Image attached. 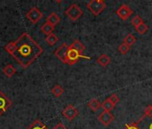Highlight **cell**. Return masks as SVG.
Segmentation results:
<instances>
[{
  "instance_id": "cell-1",
  "label": "cell",
  "mask_w": 152,
  "mask_h": 129,
  "mask_svg": "<svg viewBox=\"0 0 152 129\" xmlns=\"http://www.w3.org/2000/svg\"><path fill=\"white\" fill-rule=\"evenodd\" d=\"M5 49L23 68L29 67L43 52V48L27 32L21 34L16 40L9 42Z\"/></svg>"
},
{
  "instance_id": "cell-2",
  "label": "cell",
  "mask_w": 152,
  "mask_h": 129,
  "mask_svg": "<svg viewBox=\"0 0 152 129\" xmlns=\"http://www.w3.org/2000/svg\"><path fill=\"white\" fill-rule=\"evenodd\" d=\"M55 56L61 62L68 64V66H73L74 64H76L80 60V58L91 59L90 57L80 53L78 50H76L75 48L67 45L66 43H63L59 48L56 49Z\"/></svg>"
},
{
  "instance_id": "cell-3",
  "label": "cell",
  "mask_w": 152,
  "mask_h": 129,
  "mask_svg": "<svg viewBox=\"0 0 152 129\" xmlns=\"http://www.w3.org/2000/svg\"><path fill=\"white\" fill-rule=\"evenodd\" d=\"M135 123L140 129H152V105L146 107L143 115Z\"/></svg>"
},
{
  "instance_id": "cell-4",
  "label": "cell",
  "mask_w": 152,
  "mask_h": 129,
  "mask_svg": "<svg viewBox=\"0 0 152 129\" xmlns=\"http://www.w3.org/2000/svg\"><path fill=\"white\" fill-rule=\"evenodd\" d=\"M64 14L68 16V18L71 21L76 22L82 17V15H83V11L77 4H72L67 8Z\"/></svg>"
},
{
  "instance_id": "cell-5",
  "label": "cell",
  "mask_w": 152,
  "mask_h": 129,
  "mask_svg": "<svg viewBox=\"0 0 152 129\" xmlns=\"http://www.w3.org/2000/svg\"><path fill=\"white\" fill-rule=\"evenodd\" d=\"M106 7L105 2H99L97 0H90V2L87 4V8L94 16H99L106 9Z\"/></svg>"
},
{
  "instance_id": "cell-6",
  "label": "cell",
  "mask_w": 152,
  "mask_h": 129,
  "mask_svg": "<svg viewBox=\"0 0 152 129\" xmlns=\"http://www.w3.org/2000/svg\"><path fill=\"white\" fill-rule=\"evenodd\" d=\"M133 14V11L131 9V7L127 5H122L117 10H116V15L119 18H121L124 21H126L132 16Z\"/></svg>"
},
{
  "instance_id": "cell-7",
  "label": "cell",
  "mask_w": 152,
  "mask_h": 129,
  "mask_svg": "<svg viewBox=\"0 0 152 129\" xmlns=\"http://www.w3.org/2000/svg\"><path fill=\"white\" fill-rule=\"evenodd\" d=\"M43 16L42 12H40L39 10V8L37 7H32L31 8L28 13L26 14V17L28 18V20H30V22H31L32 23H37Z\"/></svg>"
},
{
  "instance_id": "cell-8",
  "label": "cell",
  "mask_w": 152,
  "mask_h": 129,
  "mask_svg": "<svg viewBox=\"0 0 152 129\" xmlns=\"http://www.w3.org/2000/svg\"><path fill=\"white\" fill-rule=\"evenodd\" d=\"M63 116L69 121H72L76 117H77L79 115V112L78 110L76 109V108H74L72 105L69 104L67 105L64 109L63 110Z\"/></svg>"
},
{
  "instance_id": "cell-9",
  "label": "cell",
  "mask_w": 152,
  "mask_h": 129,
  "mask_svg": "<svg viewBox=\"0 0 152 129\" xmlns=\"http://www.w3.org/2000/svg\"><path fill=\"white\" fill-rule=\"evenodd\" d=\"M11 105H12L11 100L7 97L5 93H3L0 91V116L7 112Z\"/></svg>"
},
{
  "instance_id": "cell-10",
  "label": "cell",
  "mask_w": 152,
  "mask_h": 129,
  "mask_svg": "<svg viewBox=\"0 0 152 129\" xmlns=\"http://www.w3.org/2000/svg\"><path fill=\"white\" fill-rule=\"evenodd\" d=\"M114 118H115L114 115L110 111H107V110H104L99 116V120L104 126H108L114 121Z\"/></svg>"
},
{
  "instance_id": "cell-11",
  "label": "cell",
  "mask_w": 152,
  "mask_h": 129,
  "mask_svg": "<svg viewBox=\"0 0 152 129\" xmlns=\"http://www.w3.org/2000/svg\"><path fill=\"white\" fill-rule=\"evenodd\" d=\"M97 63L102 67H106L111 63V57L107 56V54H101L98 58H97Z\"/></svg>"
},
{
  "instance_id": "cell-12",
  "label": "cell",
  "mask_w": 152,
  "mask_h": 129,
  "mask_svg": "<svg viewBox=\"0 0 152 129\" xmlns=\"http://www.w3.org/2000/svg\"><path fill=\"white\" fill-rule=\"evenodd\" d=\"M60 17L57 15V14L56 13H51L48 17H47V22L48 23H50L51 25H53V26H56V25H57L59 23H60Z\"/></svg>"
},
{
  "instance_id": "cell-13",
  "label": "cell",
  "mask_w": 152,
  "mask_h": 129,
  "mask_svg": "<svg viewBox=\"0 0 152 129\" xmlns=\"http://www.w3.org/2000/svg\"><path fill=\"white\" fill-rule=\"evenodd\" d=\"M27 129H48V128L39 119H36L31 123V125Z\"/></svg>"
},
{
  "instance_id": "cell-14",
  "label": "cell",
  "mask_w": 152,
  "mask_h": 129,
  "mask_svg": "<svg viewBox=\"0 0 152 129\" xmlns=\"http://www.w3.org/2000/svg\"><path fill=\"white\" fill-rule=\"evenodd\" d=\"M71 47H72L73 48H75L76 50H78L80 53H83L85 51V46L79 40H75L72 41V43L70 45Z\"/></svg>"
},
{
  "instance_id": "cell-15",
  "label": "cell",
  "mask_w": 152,
  "mask_h": 129,
  "mask_svg": "<svg viewBox=\"0 0 152 129\" xmlns=\"http://www.w3.org/2000/svg\"><path fill=\"white\" fill-rule=\"evenodd\" d=\"M88 107L93 112H96V111H98L101 108V103L97 99H93V100H91V101L88 102Z\"/></svg>"
},
{
  "instance_id": "cell-16",
  "label": "cell",
  "mask_w": 152,
  "mask_h": 129,
  "mask_svg": "<svg viewBox=\"0 0 152 129\" xmlns=\"http://www.w3.org/2000/svg\"><path fill=\"white\" fill-rule=\"evenodd\" d=\"M54 29H55V26L51 25V24L48 23V22H46V23L41 26V32H42L44 34H46L47 36L49 35V34H51V33H53Z\"/></svg>"
},
{
  "instance_id": "cell-17",
  "label": "cell",
  "mask_w": 152,
  "mask_h": 129,
  "mask_svg": "<svg viewBox=\"0 0 152 129\" xmlns=\"http://www.w3.org/2000/svg\"><path fill=\"white\" fill-rule=\"evenodd\" d=\"M115 104L107 98L106 100H104L102 103H101V108L104 109V110H107V111H110L111 112V110H113L114 109V108H115Z\"/></svg>"
},
{
  "instance_id": "cell-18",
  "label": "cell",
  "mask_w": 152,
  "mask_h": 129,
  "mask_svg": "<svg viewBox=\"0 0 152 129\" xmlns=\"http://www.w3.org/2000/svg\"><path fill=\"white\" fill-rule=\"evenodd\" d=\"M51 92L53 93V95H54L56 98H59V97H61V96L63 95V93H64V88H63L61 85H59V84H56V85L52 88Z\"/></svg>"
},
{
  "instance_id": "cell-19",
  "label": "cell",
  "mask_w": 152,
  "mask_h": 129,
  "mask_svg": "<svg viewBox=\"0 0 152 129\" xmlns=\"http://www.w3.org/2000/svg\"><path fill=\"white\" fill-rule=\"evenodd\" d=\"M3 72H4V74H5L7 77L10 78V77H12V76L16 73V69L12 66V64H7V67H4Z\"/></svg>"
},
{
  "instance_id": "cell-20",
  "label": "cell",
  "mask_w": 152,
  "mask_h": 129,
  "mask_svg": "<svg viewBox=\"0 0 152 129\" xmlns=\"http://www.w3.org/2000/svg\"><path fill=\"white\" fill-rule=\"evenodd\" d=\"M46 41H47V43L49 45V46H54V45H56V43L58 41V38H57V36L56 35V34H54V33H51V34H49V35H48L47 37H46Z\"/></svg>"
},
{
  "instance_id": "cell-21",
  "label": "cell",
  "mask_w": 152,
  "mask_h": 129,
  "mask_svg": "<svg viewBox=\"0 0 152 129\" xmlns=\"http://www.w3.org/2000/svg\"><path fill=\"white\" fill-rule=\"evenodd\" d=\"M135 42H136V38L132 34H127L125 36V38L124 39V43L127 44L130 47H132V45H134Z\"/></svg>"
},
{
  "instance_id": "cell-22",
  "label": "cell",
  "mask_w": 152,
  "mask_h": 129,
  "mask_svg": "<svg viewBox=\"0 0 152 129\" xmlns=\"http://www.w3.org/2000/svg\"><path fill=\"white\" fill-rule=\"evenodd\" d=\"M135 30H136V32H137L139 34L143 35V34H145V33L148 31V26L147 24H145L144 23H142L141 24H140L139 26H137V27L135 28Z\"/></svg>"
},
{
  "instance_id": "cell-23",
  "label": "cell",
  "mask_w": 152,
  "mask_h": 129,
  "mask_svg": "<svg viewBox=\"0 0 152 129\" xmlns=\"http://www.w3.org/2000/svg\"><path fill=\"white\" fill-rule=\"evenodd\" d=\"M130 49H131V47L124 42L121 45H119V47H118V51L121 55H126L130 51Z\"/></svg>"
},
{
  "instance_id": "cell-24",
  "label": "cell",
  "mask_w": 152,
  "mask_h": 129,
  "mask_svg": "<svg viewBox=\"0 0 152 129\" xmlns=\"http://www.w3.org/2000/svg\"><path fill=\"white\" fill-rule=\"evenodd\" d=\"M131 23H132V24L136 28L137 26H139L140 24H141L142 23H143V20H142V18L140 16V15H135L132 20H131Z\"/></svg>"
},
{
  "instance_id": "cell-25",
  "label": "cell",
  "mask_w": 152,
  "mask_h": 129,
  "mask_svg": "<svg viewBox=\"0 0 152 129\" xmlns=\"http://www.w3.org/2000/svg\"><path fill=\"white\" fill-rule=\"evenodd\" d=\"M115 105H116L117 103H119L120 102V99H119V97L115 94V93H113V94H111L110 95V97L108 98Z\"/></svg>"
},
{
  "instance_id": "cell-26",
  "label": "cell",
  "mask_w": 152,
  "mask_h": 129,
  "mask_svg": "<svg viewBox=\"0 0 152 129\" xmlns=\"http://www.w3.org/2000/svg\"><path fill=\"white\" fill-rule=\"evenodd\" d=\"M124 129H140V128L138 127V125H136V123L133 122V123H132V124H127V125H125V126H124Z\"/></svg>"
},
{
  "instance_id": "cell-27",
  "label": "cell",
  "mask_w": 152,
  "mask_h": 129,
  "mask_svg": "<svg viewBox=\"0 0 152 129\" xmlns=\"http://www.w3.org/2000/svg\"><path fill=\"white\" fill-rule=\"evenodd\" d=\"M53 129H66V128H65V126L64 125L63 123H58L57 125H55V127Z\"/></svg>"
},
{
  "instance_id": "cell-28",
  "label": "cell",
  "mask_w": 152,
  "mask_h": 129,
  "mask_svg": "<svg viewBox=\"0 0 152 129\" xmlns=\"http://www.w3.org/2000/svg\"><path fill=\"white\" fill-rule=\"evenodd\" d=\"M55 1L56 2V3H62L64 0H55Z\"/></svg>"
},
{
  "instance_id": "cell-29",
  "label": "cell",
  "mask_w": 152,
  "mask_h": 129,
  "mask_svg": "<svg viewBox=\"0 0 152 129\" xmlns=\"http://www.w3.org/2000/svg\"><path fill=\"white\" fill-rule=\"evenodd\" d=\"M97 1H99V2H104L105 0H97Z\"/></svg>"
}]
</instances>
